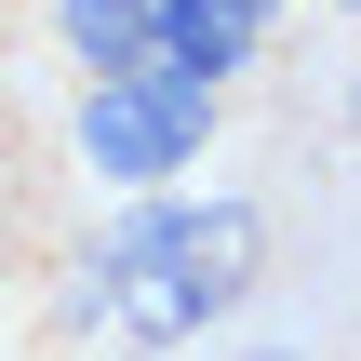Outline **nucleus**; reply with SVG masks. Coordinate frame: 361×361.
Returning <instances> with one entry per match:
<instances>
[{
	"instance_id": "5",
	"label": "nucleus",
	"mask_w": 361,
	"mask_h": 361,
	"mask_svg": "<svg viewBox=\"0 0 361 361\" xmlns=\"http://www.w3.org/2000/svg\"><path fill=\"white\" fill-rule=\"evenodd\" d=\"M255 361H308V348H255Z\"/></svg>"
},
{
	"instance_id": "4",
	"label": "nucleus",
	"mask_w": 361,
	"mask_h": 361,
	"mask_svg": "<svg viewBox=\"0 0 361 361\" xmlns=\"http://www.w3.org/2000/svg\"><path fill=\"white\" fill-rule=\"evenodd\" d=\"M67 13V54L94 67V80H121V67H161L147 54V0H54Z\"/></svg>"
},
{
	"instance_id": "3",
	"label": "nucleus",
	"mask_w": 361,
	"mask_h": 361,
	"mask_svg": "<svg viewBox=\"0 0 361 361\" xmlns=\"http://www.w3.org/2000/svg\"><path fill=\"white\" fill-rule=\"evenodd\" d=\"M147 54L188 67V80H228V67L255 54V13H241V0H147Z\"/></svg>"
},
{
	"instance_id": "1",
	"label": "nucleus",
	"mask_w": 361,
	"mask_h": 361,
	"mask_svg": "<svg viewBox=\"0 0 361 361\" xmlns=\"http://www.w3.org/2000/svg\"><path fill=\"white\" fill-rule=\"evenodd\" d=\"M255 201H134L107 241H94V322L121 335V348H174V335H201L214 308H241L255 295Z\"/></svg>"
},
{
	"instance_id": "2",
	"label": "nucleus",
	"mask_w": 361,
	"mask_h": 361,
	"mask_svg": "<svg viewBox=\"0 0 361 361\" xmlns=\"http://www.w3.org/2000/svg\"><path fill=\"white\" fill-rule=\"evenodd\" d=\"M201 134H214V80H188V67H121V80L80 94V161H94L107 188H161V174H188Z\"/></svg>"
},
{
	"instance_id": "6",
	"label": "nucleus",
	"mask_w": 361,
	"mask_h": 361,
	"mask_svg": "<svg viewBox=\"0 0 361 361\" xmlns=\"http://www.w3.org/2000/svg\"><path fill=\"white\" fill-rule=\"evenodd\" d=\"M241 13H268V0H241Z\"/></svg>"
}]
</instances>
